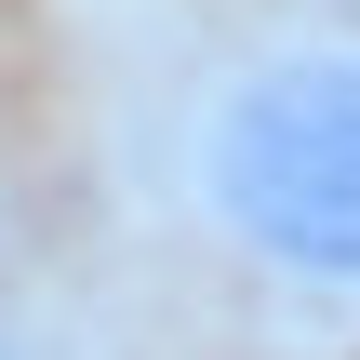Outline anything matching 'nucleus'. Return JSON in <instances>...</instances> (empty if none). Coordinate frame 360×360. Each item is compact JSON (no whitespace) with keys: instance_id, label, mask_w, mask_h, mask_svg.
<instances>
[{"instance_id":"obj_2","label":"nucleus","mask_w":360,"mask_h":360,"mask_svg":"<svg viewBox=\"0 0 360 360\" xmlns=\"http://www.w3.org/2000/svg\"><path fill=\"white\" fill-rule=\"evenodd\" d=\"M0 360H67V321H53V281L0 240Z\"/></svg>"},{"instance_id":"obj_1","label":"nucleus","mask_w":360,"mask_h":360,"mask_svg":"<svg viewBox=\"0 0 360 360\" xmlns=\"http://www.w3.org/2000/svg\"><path fill=\"white\" fill-rule=\"evenodd\" d=\"M174 214L240 281L360 321V27L227 40L174 94Z\"/></svg>"}]
</instances>
